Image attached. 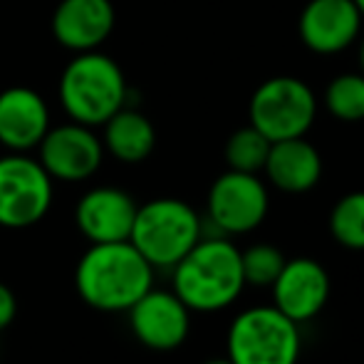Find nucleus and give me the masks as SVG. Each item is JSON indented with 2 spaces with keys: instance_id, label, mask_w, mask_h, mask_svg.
Here are the masks:
<instances>
[{
  "instance_id": "1",
  "label": "nucleus",
  "mask_w": 364,
  "mask_h": 364,
  "mask_svg": "<svg viewBox=\"0 0 364 364\" xmlns=\"http://www.w3.org/2000/svg\"><path fill=\"white\" fill-rule=\"evenodd\" d=\"M75 288L95 310L127 312L154 288V268L129 240L92 243L77 263Z\"/></svg>"
},
{
  "instance_id": "2",
  "label": "nucleus",
  "mask_w": 364,
  "mask_h": 364,
  "mask_svg": "<svg viewBox=\"0 0 364 364\" xmlns=\"http://www.w3.org/2000/svg\"><path fill=\"white\" fill-rule=\"evenodd\" d=\"M171 283L191 312L225 310L245 288L240 250L230 238H201L171 268Z\"/></svg>"
},
{
  "instance_id": "3",
  "label": "nucleus",
  "mask_w": 364,
  "mask_h": 364,
  "mask_svg": "<svg viewBox=\"0 0 364 364\" xmlns=\"http://www.w3.org/2000/svg\"><path fill=\"white\" fill-rule=\"evenodd\" d=\"M60 100L73 122L100 127L124 107V73L114 60L97 50L80 53L63 73Z\"/></svg>"
},
{
  "instance_id": "4",
  "label": "nucleus",
  "mask_w": 364,
  "mask_h": 364,
  "mask_svg": "<svg viewBox=\"0 0 364 364\" xmlns=\"http://www.w3.org/2000/svg\"><path fill=\"white\" fill-rule=\"evenodd\" d=\"M201 240V216L178 198H154L136 208L129 243L151 263L171 270Z\"/></svg>"
},
{
  "instance_id": "5",
  "label": "nucleus",
  "mask_w": 364,
  "mask_h": 364,
  "mask_svg": "<svg viewBox=\"0 0 364 364\" xmlns=\"http://www.w3.org/2000/svg\"><path fill=\"white\" fill-rule=\"evenodd\" d=\"M225 347L233 364H297L300 325L273 305L250 307L230 322Z\"/></svg>"
},
{
  "instance_id": "6",
  "label": "nucleus",
  "mask_w": 364,
  "mask_h": 364,
  "mask_svg": "<svg viewBox=\"0 0 364 364\" xmlns=\"http://www.w3.org/2000/svg\"><path fill=\"white\" fill-rule=\"evenodd\" d=\"M315 114V92L297 77H270L250 97V124L270 141L305 136Z\"/></svg>"
},
{
  "instance_id": "7",
  "label": "nucleus",
  "mask_w": 364,
  "mask_h": 364,
  "mask_svg": "<svg viewBox=\"0 0 364 364\" xmlns=\"http://www.w3.org/2000/svg\"><path fill=\"white\" fill-rule=\"evenodd\" d=\"M53 203V178L43 164L13 151L0 159V225L28 228L45 218Z\"/></svg>"
},
{
  "instance_id": "8",
  "label": "nucleus",
  "mask_w": 364,
  "mask_h": 364,
  "mask_svg": "<svg viewBox=\"0 0 364 364\" xmlns=\"http://www.w3.org/2000/svg\"><path fill=\"white\" fill-rule=\"evenodd\" d=\"M270 198L258 173H245L228 168L213 181L208 191V220L218 225L225 235H243L255 230L268 216Z\"/></svg>"
},
{
  "instance_id": "9",
  "label": "nucleus",
  "mask_w": 364,
  "mask_h": 364,
  "mask_svg": "<svg viewBox=\"0 0 364 364\" xmlns=\"http://www.w3.org/2000/svg\"><path fill=\"white\" fill-rule=\"evenodd\" d=\"M127 312L134 337L154 352L178 350L191 332V310L173 290L151 288Z\"/></svg>"
},
{
  "instance_id": "10",
  "label": "nucleus",
  "mask_w": 364,
  "mask_h": 364,
  "mask_svg": "<svg viewBox=\"0 0 364 364\" xmlns=\"http://www.w3.org/2000/svg\"><path fill=\"white\" fill-rule=\"evenodd\" d=\"M270 290H273V307H278L292 322L302 325L315 320L325 310L332 292V280L325 265L317 260L292 258L285 260Z\"/></svg>"
},
{
  "instance_id": "11",
  "label": "nucleus",
  "mask_w": 364,
  "mask_h": 364,
  "mask_svg": "<svg viewBox=\"0 0 364 364\" xmlns=\"http://www.w3.org/2000/svg\"><path fill=\"white\" fill-rule=\"evenodd\" d=\"M38 146L43 168L60 181H85L102 164V141L92 127L77 122L48 129Z\"/></svg>"
},
{
  "instance_id": "12",
  "label": "nucleus",
  "mask_w": 364,
  "mask_h": 364,
  "mask_svg": "<svg viewBox=\"0 0 364 364\" xmlns=\"http://www.w3.org/2000/svg\"><path fill=\"white\" fill-rule=\"evenodd\" d=\"M362 13L355 0H310L300 15V40L317 55H335L357 40Z\"/></svg>"
},
{
  "instance_id": "13",
  "label": "nucleus",
  "mask_w": 364,
  "mask_h": 364,
  "mask_svg": "<svg viewBox=\"0 0 364 364\" xmlns=\"http://www.w3.org/2000/svg\"><path fill=\"white\" fill-rule=\"evenodd\" d=\"M136 203L127 191L100 186L77 201L75 223L90 243H119L129 240L136 218Z\"/></svg>"
},
{
  "instance_id": "14",
  "label": "nucleus",
  "mask_w": 364,
  "mask_h": 364,
  "mask_svg": "<svg viewBox=\"0 0 364 364\" xmlns=\"http://www.w3.org/2000/svg\"><path fill=\"white\" fill-rule=\"evenodd\" d=\"M114 28L109 0H63L53 15V35L63 48L75 53L97 50Z\"/></svg>"
},
{
  "instance_id": "15",
  "label": "nucleus",
  "mask_w": 364,
  "mask_h": 364,
  "mask_svg": "<svg viewBox=\"0 0 364 364\" xmlns=\"http://www.w3.org/2000/svg\"><path fill=\"white\" fill-rule=\"evenodd\" d=\"M48 129L50 112L38 92L28 87L0 92V144L23 154L38 146Z\"/></svg>"
},
{
  "instance_id": "16",
  "label": "nucleus",
  "mask_w": 364,
  "mask_h": 364,
  "mask_svg": "<svg viewBox=\"0 0 364 364\" xmlns=\"http://www.w3.org/2000/svg\"><path fill=\"white\" fill-rule=\"evenodd\" d=\"M268 181L283 193H307L322 176L320 151L305 136L273 141L263 166Z\"/></svg>"
},
{
  "instance_id": "17",
  "label": "nucleus",
  "mask_w": 364,
  "mask_h": 364,
  "mask_svg": "<svg viewBox=\"0 0 364 364\" xmlns=\"http://www.w3.org/2000/svg\"><path fill=\"white\" fill-rule=\"evenodd\" d=\"M154 144H156V132H154L151 122L141 112L122 107L117 114H112L105 122V146L119 161H144L154 151Z\"/></svg>"
},
{
  "instance_id": "18",
  "label": "nucleus",
  "mask_w": 364,
  "mask_h": 364,
  "mask_svg": "<svg viewBox=\"0 0 364 364\" xmlns=\"http://www.w3.org/2000/svg\"><path fill=\"white\" fill-rule=\"evenodd\" d=\"M330 233L342 248L364 250V191L347 193L332 206Z\"/></svg>"
},
{
  "instance_id": "19",
  "label": "nucleus",
  "mask_w": 364,
  "mask_h": 364,
  "mask_svg": "<svg viewBox=\"0 0 364 364\" xmlns=\"http://www.w3.org/2000/svg\"><path fill=\"white\" fill-rule=\"evenodd\" d=\"M270 144L273 141L265 134H260L253 124L243 127V129L233 132L230 139L225 141V164L233 171L245 173H258L263 171L265 159H268Z\"/></svg>"
},
{
  "instance_id": "20",
  "label": "nucleus",
  "mask_w": 364,
  "mask_h": 364,
  "mask_svg": "<svg viewBox=\"0 0 364 364\" xmlns=\"http://www.w3.org/2000/svg\"><path fill=\"white\" fill-rule=\"evenodd\" d=\"M325 107L340 122L364 119V75L347 73L330 82L325 90Z\"/></svg>"
},
{
  "instance_id": "21",
  "label": "nucleus",
  "mask_w": 364,
  "mask_h": 364,
  "mask_svg": "<svg viewBox=\"0 0 364 364\" xmlns=\"http://www.w3.org/2000/svg\"><path fill=\"white\" fill-rule=\"evenodd\" d=\"M285 255L278 245L270 243H255L250 248L240 250V265H243V278L245 285H255V288H270L275 278L280 275L285 265Z\"/></svg>"
},
{
  "instance_id": "22",
  "label": "nucleus",
  "mask_w": 364,
  "mask_h": 364,
  "mask_svg": "<svg viewBox=\"0 0 364 364\" xmlns=\"http://www.w3.org/2000/svg\"><path fill=\"white\" fill-rule=\"evenodd\" d=\"M15 312H18V300H15L13 290L0 283V332L15 320Z\"/></svg>"
},
{
  "instance_id": "23",
  "label": "nucleus",
  "mask_w": 364,
  "mask_h": 364,
  "mask_svg": "<svg viewBox=\"0 0 364 364\" xmlns=\"http://www.w3.org/2000/svg\"><path fill=\"white\" fill-rule=\"evenodd\" d=\"M360 70H362V75H364V40H362V45H360Z\"/></svg>"
},
{
  "instance_id": "24",
  "label": "nucleus",
  "mask_w": 364,
  "mask_h": 364,
  "mask_svg": "<svg viewBox=\"0 0 364 364\" xmlns=\"http://www.w3.org/2000/svg\"><path fill=\"white\" fill-rule=\"evenodd\" d=\"M203 364H233L228 360V357H223V360H208V362H203Z\"/></svg>"
},
{
  "instance_id": "25",
  "label": "nucleus",
  "mask_w": 364,
  "mask_h": 364,
  "mask_svg": "<svg viewBox=\"0 0 364 364\" xmlns=\"http://www.w3.org/2000/svg\"><path fill=\"white\" fill-rule=\"evenodd\" d=\"M355 5L360 8V13H362V18H364V0H355Z\"/></svg>"
}]
</instances>
